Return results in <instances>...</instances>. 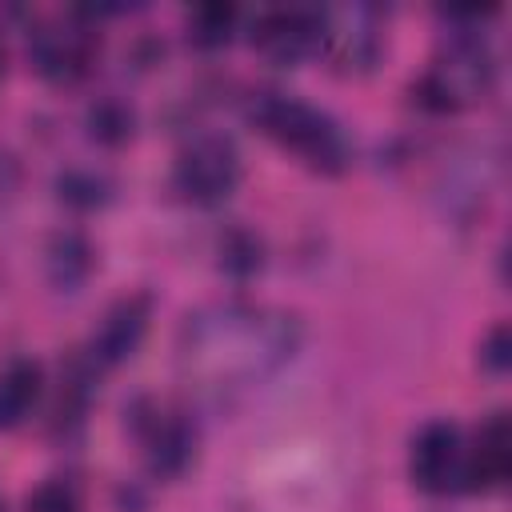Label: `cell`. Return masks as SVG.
I'll list each match as a JSON object with an SVG mask.
<instances>
[{"label":"cell","mask_w":512,"mask_h":512,"mask_svg":"<svg viewBox=\"0 0 512 512\" xmlns=\"http://www.w3.org/2000/svg\"><path fill=\"white\" fill-rule=\"evenodd\" d=\"M88 136L100 144H124L132 136V112L120 100H96L88 108Z\"/></svg>","instance_id":"obj_15"},{"label":"cell","mask_w":512,"mask_h":512,"mask_svg":"<svg viewBox=\"0 0 512 512\" xmlns=\"http://www.w3.org/2000/svg\"><path fill=\"white\" fill-rule=\"evenodd\" d=\"M252 48L280 68H296L312 60L316 52H324V8H308V4L264 8L252 20Z\"/></svg>","instance_id":"obj_5"},{"label":"cell","mask_w":512,"mask_h":512,"mask_svg":"<svg viewBox=\"0 0 512 512\" xmlns=\"http://www.w3.org/2000/svg\"><path fill=\"white\" fill-rule=\"evenodd\" d=\"M184 28H188V40L196 48H204V52L224 48L236 32V8L232 4H200V8L188 12Z\"/></svg>","instance_id":"obj_14"},{"label":"cell","mask_w":512,"mask_h":512,"mask_svg":"<svg viewBox=\"0 0 512 512\" xmlns=\"http://www.w3.org/2000/svg\"><path fill=\"white\" fill-rule=\"evenodd\" d=\"M24 512H84V504H80V492H76L72 480L52 476V480H44L28 492Z\"/></svg>","instance_id":"obj_16"},{"label":"cell","mask_w":512,"mask_h":512,"mask_svg":"<svg viewBox=\"0 0 512 512\" xmlns=\"http://www.w3.org/2000/svg\"><path fill=\"white\" fill-rule=\"evenodd\" d=\"M136 436L144 448V464L160 480H176L196 460V424L188 412L152 404L148 412H136Z\"/></svg>","instance_id":"obj_8"},{"label":"cell","mask_w":512,"mask_h":512,"mask_svg":"<svg viewBox=\"0 0 512 512\" xmlns=\"http://www.w3.org/2000/svg\"><path fill=\"white\" fill-rule=\"evenodd\" d=\"M408 476L428 496L460 492V480H464V432L452 420H428L412 436Z\"/></svg>","instance_id":"obj_7"},{"label":"cell","mask_w":512,"mask_h":512,"mask_svg":"<svg viewBox=\"0 0 512 512\" xmlns=\"http://www.w3.org/2000/svg\"><path fill=\"white\" fill-rule=\"evenodd\" d=\"M92 264H96V260H92V244H88L80 232H60V236H52V244H48V276H52L56 288L76 292V288L88 280Z\"/></svg>","instance_id":"obj_13"},{"label":"cell","mask_w":512,"mask_h":512,"mask_svg":"<svg viewBox=\"0 0 512 512\" xmlns=\"http://www.w3.org/2000/svg\"><path fill=\"white\" fill-rule=\"evenodd\" d=\"M512 472V436H508V416L492 412L472 440H464V492H492L508 480Z\"/></svg>","instance_id":"obj_11"},{"label":"cell","mask_w":512,"mask_h":512,"mask_svg":"<svg viewBox=\"0 0 512 512\" xmlns=\"http://www.w3.org/2000/svg\"><path fill=\"white\" fill-rule=\"evenodd\" d=\"M224 264L236 268V272H256V268H260V248H256V240L244 236V232H236V236L224 244Z\"/></svg>","instance_id":"obj_19"},{"label":"cell","mask_w":512,"mask_h":512,"mask_svg":"<svg viewBox=\"0 0 512 512\" xmlns=\"http://www.w3.org/2000/svg\"><path fill=\"white\" fill-rule=\"evenodd\" d=\"M56 188H60V200L72 204V208H100L108 200V180L96 176V172H76L72 168L56 180Z\"/></svg>","instance_id":"obj_17"},{"label":"cell","mask_w":512,"mask_h":512,"mask_svg":"<svg viewBox=\"0 0 512 512\" xmlns=\"http://www.w3.org/2000/svg\"><path fill=\"white\" fill-rule=\"evenodd\" d=\"M480 364H484L488 372H504V368L512 364V344H508V328H504V324H496V328L484 336V344H480Z\"/></svg>","instance_id":"obj_18"},{"label":"cell","mask_w":512,"mask_h":512,"mask_svg":"<svg viewBox=\"0 0 512 512\" xmlns=\"http://www.w3.org/2000/svg\"><path fill=\"white\" fill-rule=\"evenodd\" d=\"M496 80V56L488 48V36L480 32V20H472L460 32H448L444 48L432 56L428 72L416 80V100L428 112H460L472 108L492 92Z\"/></svg>","instance_id":"obj_3"},{"label":"cell","mask_w":512,"mask_h":512,"mask_svg":"<svg viewBox=\"0 0 512 512\" xmlns=\"http://www.w3.org/2000/svg\"><path fill=\"white\" fill-rule=\"evenodd\" d=\"M240 176V148L220 132L192 136L172 164V188L196 208H220L240 188Z\"/></svg>","instance_id":"obj_4"},{"label":"cell","mask_w":512,"mask_h":512,"mask_svg":"<svg viewBox=\"0 0 512 512\" xmlns=\"http://www.w3.org/2000/svg\"><path fill=\"white\" fill-rule=\"evenodd\" d=\"M96 52H100V36L76 12L28 32V60L52 84H76L80 76H88Z\"/></svg>","instance_id":"obj_6"},{"label":"cell","mask_w":512,"mask_h":512,"mask_svg":"<svg viewBox=\"0 0 512 512\" xmlns=\"http://www.w3.org/2000/svg\"><path fill=\"white\" fill-rule=\"evenodd\" d=\"M300 348V320L264 304H208L184 316L176 340L180 376L204 396H232L276 376Z\"/></svg>","instance_id":"obj_1"},{"label":"cell","mask_w":512,"mask_h":512,"mask_svg":"<svg viewBox=\"0 0 512 512\" xmlns=\"http://www.w3.org/2000/svg\"><path fill=\"white\" fill-rule=\"evenodd\" d=\"M148 320H152V296L148 292H132V296L116 300L100 316L96 332L88 336L84 364L96 372V368H116V364L132 360L140 340H144V332H148Z\"/></svg>","instance_id":"obj_9"},{"label":"cell","mask_w":512,"mask_h":512,"mask_svg":"<svg viewBox=\"0 0 512 512\" xmlns=\"http://www.w3.org/2000/svg\"><path fill=\"white\" fill-rule=\"evenodd\" d=\"M248 116L268 140H276L284 152H292L312 172L340 176L352 160V144H348L344 124L332 112H324V108H316L292 92H276V88L256 92L248 104Z\"/></svg>","instance_id":"obj_2"},{"label":"cell","mask_w":512,"mask_h":512,"mask_svg":"<svg viewBox=\"0 0 512 512\" xmlns=\"http://www.w3.org/2000/svg\"><path fill=\"white\" fill-rule=\"evenodd\" d=\"M40 392H44V368L36 360L12 356L8 364H0V432L24 424Z\"/></svg>","instance_id":"obj_12"},{"label":"cell","mask_w":512,"mask_h":512,"mask_svg":"<svg viewBox=\"0 0 512 512\" xmlns=\"http://www.w3.org/2000/svg\"><path fill=\"white\" fill-rule=\"evenodd\" d=\"M324 52L344 72H368L376 68L384 52V24L380 12L368 4H348L336 12H324Z\"/></svg>","instance_id":"obj_10"}]
</instances>
